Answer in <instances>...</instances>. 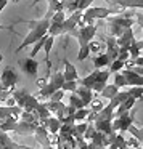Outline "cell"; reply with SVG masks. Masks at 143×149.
<instances>
[{"label":"cell","mask_w":143,"mask_h":149,"mask_svg":"<svg viewBox=\"0 0 143 149\" xmlns=\"http://www.w3.org/2000/svg\"><path fill=\"white\" fill-rule=\"evenodd\" d=\"M39 2H40V0H34V3H32V7H34V5H37V3H39ZM47 2H50V0H47ZM63 2H64V0H63Z\"/></svg>","instance_id":"cell-44"},{"label":"cell","mask_w":143,"mask_h":149,"mask_svg":"<svg viewBox=\"0 0 143 149\" xmlns=\"http://www.w3.org/2000/svg\"><path fill=\"white\" fill-rule=\"evenodd\" d=\"M18 149H34V148H29V146H23V144H18Z\"/></svg>","instance_id":"cell-43"},{"label":"cell","mask_w":143,"mask_h":149,"mask_svg":"<svg viewBox=\"0 0 143 149\" xmlns=\"http://www.w3.org/2000/svg\"><path fill=\"white\" fill-rule=\"evenodd\" d=\"M27 90L26 88H20V90H15V93H13V98H15V101H16V106H20V107H24V103H26V100H27Z\"/></svg>","instance_id":"cell-24"},{"label":"cell","mask_w":143,"mask_h":149,"mask_svg":"<svg viewBox=\"0 0 143 149\" xmlns=\"http://www.w3.org/2000/svg\"><path fill=\"white\" fill-rule=\"evenodd\" d=\"M133 18H135V23L143 29V13H135V16H133Z\"/></svg>","instance_id":"cell-41"},{"label":"cell","mask_w":143,"mask_h":149,"mask_svg":"<svg viewBox=\"0 0 143 149\" xmlns=\"http://www.w3.org/2000/svg\"><path fill=\"white\" fill-rule=\"evenodd\" d=\"M2 29H5V27H4V26H2V24H0V31H2Z\"/></svg>","instance_id":"cell-48"},{"label":"cell","mask_w":143,"mask_h":149,"mask_svg":"<svg viewBox=\"0 0 143 149\" xmlns=\"http://www.w3.org/2000/svg\"><path fill=\"white\" fill-rule=\"evenodd\" d=\"M16 84H18L16 71L11 66H7L2 71V75H0V85H2V88H7V90H16Z\"/></svg>","instance_id":"cell-8"},{"label":"cell","mask_w":143,"mask_h":149,"mask_svg":"<svg viewBox=\"0 0 143 149\" xmlns=\"http://www.w3.org/2000/svg\"><path fill=\"white\" fill-rule=\"evenodd\" d=\"M135 114H137V111L132 109V111H129V112L122 114V116H119V117H114V119H113V132H116V133L117 132H119V133L127 132L129 127L133 125Z\"/></svg>","instance_id":"cell-7"},{"label":"cell","mask_w":143,"mask_h":149,"mask_svg":"<svg viewBox=\"0 0 143 149\" xmlns=\"http://www.w3.org/2000/svg\"><path fill=\"white\" fill-rule=\"evenodd\" d=\"M63 64H64V72H63V75H64V82H68V80H79L77 69H76V66L72 64L68 58H63Z\"/></svg>","instance_id":"cell-14"},{"label":"cell","mask_w":143,"mask_h":149,"mask_svg":"<svg viewBox=\"0 0 143 149\" xmlns=\"http://www.w3.org/2000/svg\"><path fill=\"white\" fill-rule=\"evenodd\" d=\"M138 149H143V146H140V148H138Z\"/></svg>","instance_id":"cell-49"},{"label":"cell","mask_w":143,"mask_h":149,"mask_svg":"<svg viewBox=\"0 0 143 149\" xmlns=\"http://www.w3.org/2000/svg\"><path fill=\"white\" fill-rule=\"evenodd\" d=\"M61 10H64V2H63V0H50L47 13H45V19H50L53 15L61 11Z\"/></svg>","instance_id":"cell-18"},{"label":"cell","mask_w":143,"mask_h":149,"mask_svg":"<svg viewBox=\"0 0 143 149\" xmlns=\"http://www.w3.org/2000/svg\"><path fill=\"white\" fill-rule=\"evenodd\" d=\"M114 85L116 87H129V84H127V80H125V77H124L121 72H116L114 74Z\"/></svg>","instance_id":"cell-33"},{"label":"cell","mask_w":143,"mask_h":149,"mask_svg":"<svg viewBox=\"0 0 143 149\" xmlns=\"http://www.w3.org/2000/svg\"><path fill=\"white\" fill-rule=\"evenodd\" d=\"M124 68H125V63H124V61H119V59H114V61L111 63L109 66H108V69H109V72H111V74H116V72H121Z\"/></svg>","instance_id":"cell-29"},{"label":"cell","mask_w":143,"mask_h":149,"mask_svg":"<svg viewBox=\"0 0 143 149\" xmlns=\"http://www.w3.org/2000/svg\"><path fill=\"white\" fill-rule=\"evenodd\" d=\"M8 2H13V3H15V2H18V0H8Z\"/></svg>","instance_id":"cell-47"},{"label":"cell","mask_w":143,"mask_h":149,"mask_svg":"<svg viewBox=\"0 0 143 149\" xmlns=\"http://www.w3.org/2000/svg\"><path fill=\"white\" fill-rule=\"evenodd\" d=\"M127 93L132 98H135V100H142L143 98V87H130L127 90Z\"/></svg>","instance_id":"cell-31"},{"label":"cell","mask_w":143,"mask_h":149,"mask_svg":"<svg viewBox=\"0 0 143 149\" xmlns=\"http://www.w3.org/2000/svg\"><path fill=\"white\" fill-rule=\"evenodd\" d=\"M27 24L31 26V31H29V34L24 37V40L21 42V45L15 50V53H20L21 50H24L26 47L36 43L37 40H40L45 34H48L50 19H45V18H43V19H39V21H27Z\"/></svg>","instance_id":"cell-1"},{"label":"cell","mask_w":143,"mask_h":149,"mask_svg":"<svg viewBox=\"0 0 143 149\" xmlns=\"http://www.w3.org/2000/svg\"><path fill=\"white\" fill-rule=\"evenodd\" d=\"M15 90H7V88H0V104H4L10 96H13Z\"/></svg>","instance_id":"cell-35"},{"label":"cell","mask_w":143,"mask_h":149,"mask_svg":"<svg viewBox=\"0 0 143 149\" xmlns=\"http://www.w3.org/2000/svg\"><path fill=\"white\" fill-rule=\"evenodd\" d=\"M47 82H48V79H47V77H40V79H37V80H36L37 88H39V90H42V88L47 85Z\"/></svg>","instance_id":"cell-40"},{"label":"cell","mask_w":143,"mask_h":149,"mask_svg":"<svg viewBox=\"0 0 143 149\" xmlns=\"http://www.w3.org/2000/svg\"><path fill=\"white\" fill-rule=\"evenodd\" d=\"M142 52H143V40H133V42L130 43V47H129L130 58H132V59L138 58Z\"/></svg>","instance_id":"cell-22"},{"label":"cell","mask_w":143,"mask_h":149,"mask_svg":"<svg viewBox=\"0 0 143 149\" xmlns=\"http://www.w3.org/2000/svg\"><path fill=\"white\" fill-rule=\"evenodd\" d=\"M88 112H90V109H88V107H82V109H77V111H76V112H74V120H76V123H77V122H85Z\"/></svg>","instance_id":"cell-27"},{"label":"cell","mask_w":143,"mask_h":149,"mask_svg":"<svg viewBox=\"0 0 143 149\" xmlns=\"http://www.w3.org/2000/svg\"><path fill=\"white\" fill-rule=\"evenodd\" d=\"M109 64H111V59L108 58L106 53H100V55H97V56L93 58V66H95V69H106Z\"/></svg>","instance_id":"cell-21"},{"label":"cell","mask_w":143,"mask_h":149,"mask_svg":"<svg viewBox=\"0 0 143 149\" xmlns=\"http://www.w3.org/2000/svg\"><path fill=\"white\" fill-rule=\"evenodd\" d=\"M103 107H104V103L101 101V98H98V95H97V96H95V100L90 103V106H88V109H90L92 112H97V114H98L101 109H103Z\"/></svg>","instance_id":"cell-28"},{"label":"cell","mask_w":143,"mask_h":149,"mask_svg":"<svg viewBox=\"0 0 143 149\" xmlns=\"http://www.w3.org/2000/svg\"><path fill=\"white\" fill-rule=\"evenodd\" d=\"M125 143H127V146H129L130 149H138L140 146H142V144H140V141L135 138V136H130V138H125Z\"/></svg>","instance_id":"cell-37"},{"label":"cell","mask_w":143,"mask_h":149,"mask_svg":"<svg viewBox=\"0 0 143 149\" xmlns=\"http://www.w3.org/2000/svg\"><path fill=\"white\" fill-rule=\"evenodd\" d=\"M2 59H4V55H2V53H0V63H2Z\"/></svg>","instance_id":"cell-46"},{"label":"cell","mask_w":143,"mask_h":149,"mask_svg":"<svg viewBox=\"0 0 143 149\" xmlns=\"http://www.w3.org/2000/svg\"><path fill=\"white\" fill-rule=\"evenodd\" d=\"M8 5V0H0V13L4 11V8Z\"/></svg>","instance_id":"cell-42"},{"label":"cell","mask_w":143,"mask_h":149,"mask_svg":"<svg viewBox=\"0 0 143 149\" xmlns=\"http://www.w3.org/2000/svg\"><path fill=\"white\" fill-rule=\"evenodd\" d=\"M64 19H66V13H64V10H61L50 18V23H63Z\"/></svg>","instance_id":"cell-36"},{"label":"cell","mask_w":143,"mask_h":149,"mask_svg":"<svg viewBox=\"0 0 143 149\" xmlns=\"http://www.w3.org/2000/svg\"><path fill=\"white\" fill-rule=\"evenodd\" d=\"M48 130L45 128L43 125H40L36 128V132H34V138H36V141L40 144V148H43V146H50V141H48Z\"/></svg>","instance_id":"cell-16"},{"label":"cell","mask_w":143,"mask_h":149,"mask_svg":"<svg viewBox=\"0 0 143 149\" xmlns=\"http://www.w3.org/2000/svg\"><path fill=\"white\" fill-rule=\"evenodd\" d=\"M37 127H39V120L37 122H23V120H18L15 133H18L21 136H29V135H34Z\"/></svg>","instance_id":"cell-11"},{"label":"cell","mask_w":143,"mask_h":149,"mask_svg":"<svg viewBox=\"0 0 143 149\" xmlns=\"http://www.w3.org/2000/svg\"><path fill=\"white\" fill-rule=\"evenodd\" d=\"M68 104H69V106H72L74 109H82V107H85L84 101H82L76 93H71V96H69V103H68Z\"/></svg>","instance_id":"cell-26"},{"label":"cell","mask_w":143,"mask_h":149,"mask_svg":"<svg viewBox=\"0 0 143 149\" xmlns=\"http://www.w3.org/2000/svg\"><path fill=\"white\" fill-rule=\"evenodd\" d=\"M127 149H130V148H127Z\"/></svg>","instance_id":"cell-52"},{"label":"cell","mask_w":143,"mask_h":149,"mask_svg":"<svg viewBox=\"0 0 143 149\" xmlns=\"http://www.w3.org/2000/svg\"><path fill=\"white\" fill-rule=\"evenodd\" d=\"M47 39H48V34H45V36L42 37L40 40H37L36 43H34V48L31 50V58H36V55L40 52V48H43V45H45Z\"/></svg>","instance_id":"cell-25"},{"label":"cell","mask_w":143,"mask_h":149,"mask_svg":"<svg viewBox=\"0 0 143 149\" xmlns=\"http://www.w3.org/2000/svg\"><path fill=\"white\" fill-rule=\"evenodd\" d=\"M74 93L77 95V96L81 98L82 101H84L85 107H88V106H90V103L95 100V96L98 95V93H93V91H92L90 88H87V87H82V85H79V87H77V90H76Z\"/></svg>","instance_id":"cell-12"},{"label":"cell","mask_w":143,"mask_h":149,"mask_svg":"<svg viewBox=\"0 0 143 149\" xmlns=\"http://www.w3.org/2000/svg\"><path fill=\"white\" fill-rule=\"evenodd\" d=\"M109 75H111L109 69H95V71L92 72V74H88L87 77L79 79L77 84L82 85V87L90 88L93 93H100V91L106 87Z\"/></svg>","instance_id":"cell-3"},{"label":"cell","mask_w":143,"mask_h":149,"mask_svg":"<svg viewBox=\"0 0 143 149\" xmlns=\"http://www.w3.org/2000/svg\"><path fill=\"white\" fill-rule=\"evenodd\" d=\"M20 68L21 71L24 72L29 77H37V72H39V61L31 56H26V58L20 59Z\"/></svg>","instance_id":"cell-10"},{"label":"cell","mask_w":143,"mask_h":149,"mask_svg":"<svg viewBox=\"0 0 143 149\" xmlns=\"http://www.w3.org/2000/svg\"><path fill=\"white\" fill-rule=\"evenodd\" d=\"M88 56H90V48H88V45L81 47V48H79V53H77V59L79 61H85Z\"/></svg>","instance_id":"cell-34"},{"label":"cell","mask_w":143,"mask_h":149,"mask_svg":"<svg viewBox=\"0 0 143 149\" xmlns=\"http://www.w3.org/2000/svg\"><path fill=\"white\" fill-rule=\"evenodd\" d=\"M116 11V8H87L82 11V21L84 24H95L97 19H106Z\"/></svg>","instance_id":"cell-6"},{"label":"cell","mask_w":143,"mask_h":149,"mask_svg":"<svg viewBox=\"0 0 143 149\" xmlns=\"http://www.w3.org/2000/svg\"><path fill=\"white\" fill-rule=\"evenodd\" d=\"M95 132H97V130H95L93 123H88L87 130H85V133H84V139H85V141H90V139H92V136H93V133H95Z\"/></svg>","instance_id":"cell-38"},{"label":"cell","mask_w":143,"mask_h":149,"mask_svg":"<svg viewBox=\"0 0 143 149\" xmlns=\"http://www.w3.org/2000/svg\"><path fill=\"white\" fill-rule=\"evenodd\" d=\"M117 93H119V87H116L114 84H106V87H104L103 90L98 93V96H100V98H104V100L109 101L111 98H114Z\"/></svg>","instance_id":"cell-19"},{"label":"cell","mask_w":143,"mask_h":149,"mask_svg":"<svg viewBox=\"0 0 143 149\" xmlns=\"http://www.w3.org/2000/svg\"><path fill=\"white\" fill-rule=\"evenodd\" d=\"M133 40H135V37H133V31H132V27H130V29H125L119 37H116V43H117V47H121V48H127V50H129L130 43H132Z\"/></svg>","instance_id":"cell-15"},{"label":"cell","mask_w":143,"mask_h":149,"mask_svg":"<svg viewBox=\"0 0 143 149\" xmlns=\"http://www.w3.org/2000/svg\"><path fill=\"white\" fill-rule=\"evenodd\" d=\"M42 149H55V148H53V146H43Z\"/></svg>","instance_id":"cell-45"},{"label":"cell","mask_w":143,"mask_h":149,"mask_svg":"<svg viewBox=\"0 0 143 149\" xmlns=\"http://www.w3.org/2000/svg\"><path fill=\"white\" fill-rule=\"evenodd\" d=\"M0 75H2V72H0Z\"/></svg>","instance_id":"cell-50"},{"label":"cell","mask_w":143,"mask_h":149,"mask_svg":"<svg viewBox=\"0 0 143 149\" xmlns=\"http://www.w3.org/2000/svg\"><path fill=\"white\" fill-rule=\"evenodd\" d=\"M88 48H90V55H92V53H97V55L104 53V47L101 45V42H97V40L88 42Z\"/></svg>","instance_id":"cell-30"},{"label":"cell","mask_w":143,"mask_h":149,"mask_svg":"<svg viewBox=\"0 0 143 149\" xmlns=\"http://www.w3.org/2000/svg\"><path fill=\"white\" fill-rule=\"evenodd\" d=\"M108 55V58L111 59V63L114 61V59H117V53H119V47H117L116 43V39L114 37H106V52H104Z\"/></svg>","instance_id":"cell-17"},{"label":"cell","mask_w":143,"mask_h":149,"mask_svg":"<svg viewBox=\"0 0 143 149\" xmlns=\"http://www.w3.org/2000/svg\"><path fill=\"white\" fill-rule=\"evenodd\" d=\"M63 98H64V91H63V90H58V91H55V93L50 96L48 101H63Z\"/></svg>","instance_id":"cell-39"},{"label":"cell","mask_w":143,"mask_h":149,"mask_svg":"<svg viewBox=\"0 0 143 149\" xmlns=\"http://www.w3.org/2000/svg\"><path fill=\"white\" fill-rule=\"evenodd\" d=\"M114 3L122 8H143V0H114Z\"/></svg>","instance_id":"cell-23"},{"label":"cell","mask_w":143,"mask_h":149,"mask_svg":"<svg viewBox=\"0 0 143 149\" xmlns=\"http://www.w3.org/2000/svg\"><path fill=\"white\" fill-rule=\"evenodd\" d=\"M77 87H79L77 80H68V82H64V84H63L61 90L63 91H71V93H74V91L77 90Z\"/></svg>","instance_id":"cell-32"},{"label":"cell","mask_w":143,"mask_h":149,"mask_svg":"<svg viewBox=\"0 0 143 149\" xmlns=\"http://www.w3.org/2000/svg\"><path fill=\"white\" fill-rule=\"evenodd\" d=\"M63 84H64V75H63V72H55L53 75H50L48 77V82H47V85L42 88V90H39L34 96L39 100L40 98V103H42V100H50V96H52L55 91L61 90Z\"/></svg>","instance_id":"cell-4"},{"label":"cell","mask_w":143,"mask_h":149,"mask_svg":"<svg viewBox=\"0 0 143 149\" xmlns=\"http://www.w3.org/2000/svg\"><path fill=\"white\" fill-rule=\"evenodd\" d=\"M43 106L50 111V114H52L53 117H56V119L63 123V120H64V117H66V107H68V104L63 103V101H45Z\"/></svg>","instance_id":"cell-9"},{"label":"cell","mask_w":143,"mask_h":149,"mask_svg":"<svg viewBox=\"0 0 143 149\" xmlns=\"http://www.w3.org/2000/svg\"><path fill=\"white\" fill-rule=\"evenodd\" d=\"M135 13H127L122 16H109L106 18V29H108V37H119L125 29L135 24Z\"/></svg>","instance_id":"cell-2"},{"label":"cell","mask_w":143,"mask_h":149,"mask_svg":"<svg viewBox=\"0 0 143 149\" xmlns=\"http://www.w3.org/2000/svg\"><path fill=\"white\" fill-rule=\"evenodd\" d=\"M18 120L20 119H16V117H7L4 122L0 123V132H5V133L15 132V130H16V125H18Z\"/></svg>","instance_id":"cell-20"},{"label":"cell","mask_w":143,"mask_h":149,"mask_svg":"<svg viewBox=\"0 0 143 149\" xmlns=\"http://www.w3.org/2000/svg\"><path fill=\"white\" fill-rule=\"evenodd\" d=\"M121 74L125 77V80L129 85H132V87H143V77L138 75L137 72H133L132 69H122Z\"/></svg>","instance_id":"cell-13"},{"label":"cell","mask_w":143,"mask_h":149,"mask_svg":"<svg viewBox=\"0 0 143 149\" xmlns=\"http://www.w3.org/2000/svg\"><path fill=\"white\" fill-rule=\"evenodd\" d=\"M97 24H85V26H81V27H76L69 36H72L76 40L79 42V48L81 47H87L88 42H92L97 34Z\"/></svg>","instance_id":"cell-5"},{"label":"cell","mask_w":143,"mask_h":149,"mask_svg":"<svg viewBox=\"0 0 143 149\" xmlns=\"http://www.w3.org/2000/svg\"><path fill=\"white\" fill-rule=\"evenodd\" d=\"M0 88H2V85H0Z\"/></svg>","instance_id":"cell-51"},{"label":"cell","mask_w":143,"mask_h":149,"mask_svg":"<svg viewBox=\"0 0 143 149\" xmlns=\"http://www.w3.org/2000/svg\"><path fill=\"white\" fill-rule=\"evenodd\" d=\"M142 31H143V29H142ZM142 40H143V39H142Z\"/></svg>","instance_id":"cell-53"}]
</instances>
